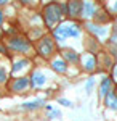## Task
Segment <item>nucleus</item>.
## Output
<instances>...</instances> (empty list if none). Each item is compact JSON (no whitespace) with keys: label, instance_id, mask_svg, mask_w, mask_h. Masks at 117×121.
Returning a JSON list of instances; mask_svg holds the SVG:
<instances>
[{"label":"nucleus","instance_id":"16","mask_svg":"<svg viewBox=\"0 0 117 121\" xmlns=\"http://www.w3.org/2000/svg\"><path fill=\"white\" fill-rule=\"evenodd\" d=\"M5 79H7V73H5L3 68H0V82H3Z\"/></svg>","mask_w":117,"mask_h":121},{"label":"nucleus","instance_id":"14","mask_svg":"<svg viewBox=\"0 0 117 121\" xmlns=\"http://www.w3.org/2000/svg\"><path fill=\"white\" fill-rule=\"evenodd\" d=\"M42 103H43L42 100H35V102H29V103H24L23 107H24V108H27V110H31V108H37V107H40Z\"/></svg>","mask_w":117,"mask_h":121},{"label":"nucleus","instance_id":"12","mask_svg":"<svg viewBox=\"0 0 117 121\" xmlns=\"http://www.w3.org/2000/svg\"><path fill=\"white\" fill-rule=\"evenodd\" d=\"M83 61H85V68H87L88 71H91V69L95 68V56L85 55V56H83Z\"/></svg>","mask_w":117,"mask_h":121},{"label":"nucleus","instance_id":"21","mask_svg":"<svg viewBox=\"0 0 117 121\" xmlns=\"http://www.w3.org/2000/svg\"><path fill=\"white\" fill-rule=\"evenodd\" d=\"M116 78H117V66H116Z\"/></svg>","mask_w":117,"mask_h":121},{"label":"nucleus","instance_id":"17","mask_svg":"<svg viewBox=\"0 0 117 121\" xmlns=\"http://www.w3.org/2000/svg\"><path fill=\"white\" fill-rule=\"evenodd\" d=\"M91 87H93V79H90V81L87 82V86H85V89H87V91H90Z\"/></svg>","mask_w":117,"mask_h":121},{"label":"nucleus","instance_id":"18","mask_svg":"<svg viewBox=\"0 0 117 121\" xmlns=\"http://www.w3.org/2000/svg\"><path fill=\"white\" fill-rule=\"evenodd\" d=\"M59 103H61V105H67V107L71 105V103H69V100H64V99H59Z\"/></svg>","mask_w":117,"mask_h":121},{"label":"nucleus","instance_id":"10","mask_svg":"<svg viewBox=\"0 0 117 121\" xmlns=\"http://www.w3.org/2000/svg\"><path fill=\"white\" fill-rule=\"evenodd\" d=\"M109 87H111V79L106 78V79H103V82H101V97H106L109 94Z\"/></svg>","mask_w":117,"mask_h":121},{"label":"nucleus","instance_id":"1","mask_svg":"<svg viewBox=\"0 0 117 121\" xmlns=\"http://www.w3.org/2000/svg\"><path fill=\"white\" fill-rule=\"evenodd\" d=\"M59 18H61V8H59V5L51 3V5H48L45 8V23L48 28H53Z\"/></svg>","mask_w":117,"mask_h":121},{"label":"nucleus","instance_id":"3","mask_svg":"<svg viewBox=\"0 0 117 121\" xmlns=\"http://www.w3.org/2000/svg\"><path fill=\"white\" fill-rule=\"evenodd\" d=\"M39 52H40L43 56H48L51 52H53V40L45 37L40 44H39Z\"/></svg>","mask_w":117,"mask_h":121},{"label":"nucleus","instance_id":"13","mask_svg":"<svg viewBox=\"0 0 117 121\" xmlns=\"http://www.w3.org/2000/svg\"><path fill=\"white\" fill-rule=\"evenodd\" d=\"M24 66H27V61H26V60H19V61H16V63H15L13 71H11V73H13V74H16V73H19Z\"/></svg>","mask_w":117,"mask_h":121},{"label":"nucleus","instance_id":"8","mask_svg":"<svg viewBox=\"0 0 117 121\" xmlns=\"http://www.w3.org/2000/svg\"><path fill=\"white\" fill-rule=\"evenodd\" d=\"M79 13H82V3H79V2H71V3H69V11H67V15L77 16Z\"/></svg>","mask_w":117,"mask_h":121},{"label":"nucleus","instance_id":"15","mask_svg":"<svg viewBox=\"0 0 117 121\" xmlns=\"http://www.w3.org/2000/svg\"><path fill=\"white\" fill-rule=\"evenodd\" d=\"M64 56H67V58L72 60V61H75V60H77V55H75L74 52H64Z\"/></svg>","mask_w":117,"mask_h":121},{"label":"nucleus","instance_id":"19","mask_svg":"<svg viewBox=\"0 0 117 121\" xmlns=\"http://www.w3.org/2000/svg\"><path fill=\"white\" fill-rule=\"evenodd\" d=\"M2 21H3V13L0 11V23H2Z\"/></svg>","mask_w":117,"mask_h":121},{"label":"nucleus","instance_id":"9","mask_svg":"<svg viewBox=\"0 0 117 121\" xmlns=\"http://www.w3.org/2000/svg\"><path fill=\"white\" fill-rule=\"evenodd\" d=\"M106 105L112 110H117V97L116 94H108L106 95Z\"/></svg>","mask_w":117,"mask_h":121},{"label":"nucleus","instance_id":"2","mask_svg":"<svg viewBox=\"0 0 117 121\" xmlns=\"http://www.w3.org/2000/svg\"><path fill=\"white\" fill-rule=\"evenodd\" d=\"M80 34L79 28L75 24H61L59 28L55 29V36L58 39H66V37H77Z\"/></svg>","mask_w":117,"mask_h":121},{"label":"nucleus","instance_id":"4","mask_svg":"<svg viewBox=\"0 0 117 121\" xmlns=\"http://www.w3.org/2000/svg\"><path fill=\"white\" fill-rule=\"evenodd\" d=\"M10 47H11L13 50H19V52H27V50L31 48L29 42L23 40V39H11V40H10Z\"/></svg>","mask_w":117,"mask_h":121},{"label":"nucleus","instance_id":"7","mask_svg":"<svg viewBox=\"0 0 117 121\" xmlns=\"http://www.w3.org/2000/svg\"><path fill=\"white\" fill-rule=\"evenodd\" d=\"M43 84H45V76L42 73H39V71H35L32 74V86L34 87H42Z\"/></svg>","mask_w":117,"mask_h":121},{"label":"nucleus","instance_id":"5","mask_svg":"<svg viewBox=\"0 0 117 121\" xmlns=\"http://www.w3.org/2000/svg\"><path fill=\"white\" fill-rule=\"evenodd\" d=\"M27 86H29V79H27V78H21V79H16V81L13 82L11 89L16 91V92H19V91H24Z\"/></svg>","mask_w":117,"mask_h":121},{"label":"nucleus","instance_id":"11","mask_svg":"<svg viewBox=\"0 0 117 121\" xmlns=\"http://www.w3.org/2000/svg\"><path fill=\"white\" fill-rule=\"evenodd\" d=\"M53 69L58 71V73H64V71H66V63H64V60H55L53 61Z\"/></svg>","mask_w":117,"mask_h":121},{"label":"nucleus","instance_id":"20","mask_svg":"<svg viewBox=\"0 0 117 121\" xmlns=\"http://www.w3.org/2000/svg\"><path fill=\"white\" fill-rule=\"evenodd\" d=\"M3 3H5V0H0V5H3Z\"/></svg>","mask_w":117,"mask_h":121},{"label":"nucleus","instance_id":"6","mask_svg":"<svg viewBox=\"0 0 117 121\" xmlns=\"http://www.w3.org/2000/svg\"><path fill=\"white\" fill-rule=\"evenodd\" d=\"M93 13H95V5L91 3V2H85V3H82V15L83 16H93Z\"/></svg>","mask_w":117,"mask_h":121}]
</instances>
